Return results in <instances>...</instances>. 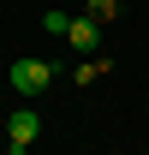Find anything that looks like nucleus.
<instances>
[{
    "label": "nucleus",
    "mask_w": 149,
    "mask_h": 155,
    "mask_svg": "<svg viewBox=\"0 0 149 155\" xmlns=\"http://www.w3.org/2000/svg\"><path fill=\"white\" fill-rule=\"evenodd\" d=\"M90 18H101V24H108V18H113V0H90Z\"/></svg>",
    "instance_id": "39448f33"
},
{
    "label": "nucleus",
    "mask_w": 149,
    "mask_h": 155,
    "mask_svg": "<svg viewBox=\"0 0 149 155\" xmlns=\"http://www.w3.org/2000/svg\"><path fill=\"white\" fill-rule=\"evenodd\" d=\"M36 131H42L36 107H18V114L6 119V149H30V143H36Z\"/></svg>",
    "instance_id": "f03ea898"
},
{
    "label": "nucleus",
    "mask_w": 149,
    "mask_h": 155,
    "mask_svg": "<svg viewBox=\"0 0 149 155\" xmlns=\"http://www.w3.org/2000/svg\"><path fill=\"white\" fill-rule=\"evenodd\" d=\"M95 24H101V18H90V12H84V18H72V30H66V42H72L78 54H90V48H95V36H101Z\"/></svg>",
    "instance_id": "7ed1b4c3"
},
{
    "label": "nucleus",
    "mask_w": 149,
    "mask_h": 155,
    "mask_svg": "<svg viewBox=\"0 0 149 155\" xmlns=\"http://www.w3.org/2000/svg\"><path fill=\"white\" fill-rule=\"evenodd\" d=\"M42 30H54V36H66V30H72V18H66V12H48V18H42Z\"/></svg>",
    "instance_id": "20e7f679"
},
{
    "label": "nucleus",
    "mask_w": 149,
    "mask_h": 155,
    "mask_svg": "<svg viewBox=\"0 0 149 155\" xmlns=\"http://www.w3.org/2000/svg\"><path fill=\"white\" fill-rule=\"evenodd\" d=\"M48 78H54V66H48V60H18V66H12V90L30 101V96H42V90H48Z\"/></svg>",
    "instance_id": "f257e3e1"
}]
</instances>
